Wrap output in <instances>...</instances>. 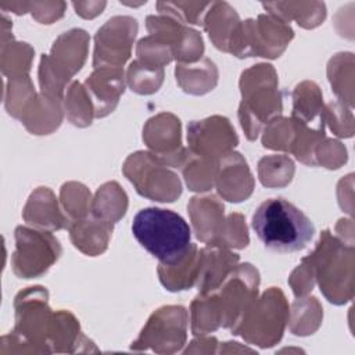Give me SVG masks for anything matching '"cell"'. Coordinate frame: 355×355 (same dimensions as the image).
Here are the masks:
<instances>
[{
  "mask_svg": "<svg viewBox=\"0 0 355 355\" xmlns=\"http://www.w3.org/2000/svg\"><path fill=\"white\" fill-rule=\"evenodd\" d=\"M132 233L140 245L165 266L182 262L193 245L187 222L171 209H140L133 218Z\"/></svg>",
  "mask_w": 355,
  "mask_h": 355,
  "instance_id": "cell-1",
  "label": "cell"
},
{
  "mask_svg": "<svg viewBox=\"0 0 355 355\" xmlns=\"http://www.w3.org/2000/svg\"><path fill=\"white\" fill-rule=\"evenodd\" d=\"M252 227L265 247L294 252L306 247L315 233L311 219L284 198L263 201L252 215Z\"/></svg>",
  "mask_w": 355,
  "mask_h": 355,
  "instance_id": "cell-2",
  "label": "cell"
},
{
  "mask_svg": "<svg viewBox=\"0 0 355 355\" xmlns=\"http://www.w3.org/2000/svg\"><path fill=\"white\" fill-rule=\"evenodd\" d=\"M17 251L12 257L14 272L21 277H35L44 273L51 262L44 259L47 257L57 261L61 254L58 241L50 233H42L26 227H17Z\"/></svg>",
  "mask_w": 355,
  "mask_h": 355,
  "instance_id": "cell-3",
  "label": "cell"
},
{
  "mask_svg": "<svg viewBox=\"0 0 355 355\" xmlns=\"http://www.w3.org/2000/svg\"><path fill=\"white\" fill-rule=\"evenodd\" d=\"M137 32L136 19L129 17H115L110 19L101 29L97 31L96 43H111L110 46L96 47L94 51V67L100 68L104 62H111L112 68L121 67L129 54L123 53L115 43L121 46L130 47L132 40L135 39Z\"/></svg>",
  "mask_w": 355,
  "mask_h": 355,
  "instance_id": "cell-4",
  "label": "cell"
},
{
  "mask_svg": "<svg viewBox=\"0 0 355 355\" xmlns=\"http://www.w3.org/2000/svg\"><path fill=\"white\" fill-rule=\"evenodd\" d=\"M123 72L119 68L96 71L86 80V93L93 104V114L96 116H105L110 114L123 93Z\"/></svg>",
  "mask_w": 355,
  "mask_h": 355,
  "instance_id": "cell-5",
  "label": "cell"
},
{
  "mask_svg": "<svg viewBox=\"0 0 355 355\" xmlns=\"http://www.w3.org/2000/svg\"><path fill=\"white\" fill-rule=\"evenodd\" d=\"M237 261L239 255L218 248L216 245L201 250L198 273V287L201 290L200 294L214 291L234 269V263Z\"/></svg>",
  "mask_w": 355,
  "mask_h": 355,
  "instance_id": "cell-6",
  "label": "cell"
},
{
  "mask_svg": "<svg viewBox=\"0 0 355 355\" xmlns=\"http://www.w3.org/2000/svg\"><path fill=\"white\" fill-rule=\"evenodd\" d=\"M240 24L237 14L227 3H212L204 18V26L214 44L223 51H229V43Z\"/></svg>",
  "mask_w": 355,
  "mask_h": 355,
  "instance_id": "cell-7",
  "label": "cell"
},
{
  "mask_svg": "<svg viewBox=\"0 0 355 355\" xmlns=\"http://www.w3.org/2000/svg\"><path fill=\"white\" fill-rule=\"evenodd\" d=\"M295 272H297V273H300V276H301V277H309V276H311V273H312V269L305 272V270L302 269V266H300ZM291 286H293V291H294V294H295V295H304V294H306L309 290H312L313 282H311L309 279H308V280L301 279L298 283H294V284H291Z\"/></svg>",
  "mask_w": 355,
  "mask_h": 355,
  "instance_id": "cell-8",
  "label": "cell"
}]
</instances>
